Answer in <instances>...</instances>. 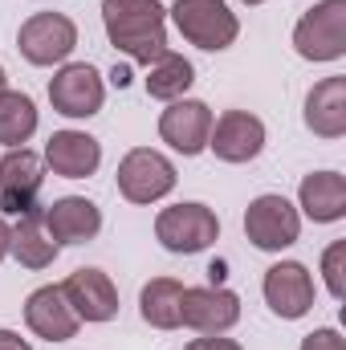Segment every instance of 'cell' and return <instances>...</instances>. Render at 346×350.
<instances>
[{"instance_id":"obj_1","label":"cell","mask_w":346,"mask_h":350,"mask_svg":"<svg viewBox=\"0 0 346 350\" xmlns=\"http://www.w3.org/2000/svg\"><path fill=\"white\" fill-rule=\"evenodd\" d=\"M106 41L135 66L159 62L168 45V8L159 0H102Z\"/></svg>"},{"instance_id":"obj_2","label":"cell","mask_w":346,"mask_h":350,"mask_svg":"<svg viewBox=\"0 0 346 350\" xmlns=\"http://www.w3.org/2000/svg\"><path fill=\"white\" fill-rule=\"evenodd\" d=\"M168 21L187 45L204 53H224L241 37V16L228 8V0H175Z\"/></svg>"},{"instance_id":"obj_3","label":"cell","mask_w":346,"mask_h":350,"mask_svg":"<svg viewBox=\"0 0 346 350\" xmlns=\"http://www.w3.org/2000/svg\"><path fill=\"white\" fill-rule=\"evenodd\" d=\"M155 241L175 257H196L220 241V216H216V208H208L200 200L168 204L155 216Z\"/></svg>"},{"instance_id":"obj_4","label":"cell","mask_w":346,"mask_h":350,"mask_svg":"<svg viewBox=\"0 0 346 350\" xmlns=\"http://www.w3.org/2000/svg\"><path fill=\"white\" fill-rule=\"evenodd\" d=\"M293 53L314 66L346 57V0H318L293 25Z\"/></svg>"},{"instance_id":"obj_5","label":"cell","mask_w":346,"mask_h":350,"mask_svg":"<svg viewBox=\"0 0 346 350\" xmlns=\"http://www.w3.org/2000/svg\"><path fill=\"white\" fill-rule=\"evenodd\" d=\"M114 183H118V196H122L127 204L151 208V204L168 200L175 191L179 172H175V163L163 151H155V147H131V151L118 159Z\"/></svg>"},{"instance_id":"obj_6","label":"cell","mask_w":346,"mask_h":350,"mask_svg":"<svg viewBox=\"0 0 346 350\" xmlns=\"http://www.w3.org/2000/svg\"><path fill=\"white\" fill-rule=\"evenodd\" d=\"M302 212L281 191H261L245 208V237L261 253H285L302 241Z\"/></svg>"},{"instance_id":"obj_7","label":"cell","mask_w":346,"mask_h":350,"mask_svg":"<svg viewBox=\"0 0 346 350\" xmlns=\"http://www.w3.org/2000/svg\"><path fill=\"white\" fill-rule=\"evenodd\" d=\"M16 49L37 70H57L78 49V25L66 12H33L16 29Z\"/></svg>"},{"instance_id":"obj_8","label":"cell","mask_w":346,"mask_h":350,"mask_svg":"<svg viewBox=\"0 0 346 350\" xmlns=\"http://www.w3.org/2000/svg\"><path fill=\"white\" fill-rule=\"evenodd\" d=\"M261 297L281 322H302L314 314L318 281L302 261H273L261 277Z\"/></svg>"},{"instance_id":"obj_9","label":"cell","mask_w":346,"mask_h":350,"mask_svg":"<svg viewBox=\"0 0 346 350\" xmlns=\"http://www.w3.org/2000/svg\"><path fill=\"white\" fill-rule=\"evenodd\" d=\"M49 106L62 118H74V122L94 118L106 106V78L90 62H66L49 78Z\"/></svg>"},{"instance_id":"obj_10","label":"cell","mask_w":346,"mask_h":350,"mask_svg":"<svg viewBox=\"0 0 346 350\" xmlns=\"http://www.w3.org/2000/svg\"><path fill=\"white\" fill-rule=\"evenodd\" d=\"M41 183H45V159L33 147H12L0 155V216L16 220L33 208H41Z\"/></svg>"},{"instance_id":"obj_11","label":"cell","mask_w":346,"mask_h":350,"mask_svg":"<svg viewBox=\"0 0 346 350\" xmlns=\"http://www.w3.org/2000/svg\"><path fill=\"white\" fill-rule=\"evenodd\" d=\"M241 322V293L228 285H183L179 326L196 334H228Z\"/></svg>"},{"instance_id":"obj_12","label":"cell","mask_w":346,"mask_h":350,"mask_svg":"<svg viewBox=\"0 0 346 350\" xmlns=\"http://www.w3.org/2000/svg\"><path fill=\"white\" fill-rule=\"evenodd\" d=\"M265 143H269V131H265V122H261L253 110H224V114L212 118L208 151L220 163H232V167L253 163V159H261Z\"/></svg>"},{"instance_id":"obj_13","label":"cell","mask_w":346,"mask_h":350,"mask_svg":"<svg viewBox=\"0 0 346 350\" xmlns=\"http://www.w3.org/2000/svg\"><path fill=\"white\" fill-rule=\"evenodd\" d=\"M212 106L200 98H175L159 114V139L172 147L175 155L196 159L208 151V135H212Z\"/></svg>"},{"instance_id":"obj_14","label":"cell","mask_w":346,"mask_h":350,"mask_svg":"<svg viewBox=\"0 0 346 350\" xmlns=\"http://www.w3.org/2000/svg\"><path fill=\"white\" fill-rule=\"evenodd\" d=\"M62 293L70 301V310L78 314V322L86 326H102V322H114L118 318V285L110 281L106 269H74L66 281H62Z\"/></svg>"},{"instance_id":"obj_15","label":"cell","mask_w":346,"mask_h":350,"mask_svg":"<svg viewBox=\"0 0 346 350\" xmlns=\"http://www.w3.org/2000/svg\"><path fill=\"white\" fill-rule=\"evenodd\" d=\"M41 159H45V172H53L57 179H90L102 167V143L90 131L66 126L49 135Z\"/></svg>"},{"instance_id":"obj_16","label":"cell","mask_w":346,"mask_h":350,"mask_svg":"<svg viewBox=\"0 0 346 350\" xmlns=\"http://www.w3.org/2000/svg\"><path fill=\"white\" fill-rule=\"evenodd\" d=\"M25 326H29L33 338H45V342H70L82 330V322L70 310L62 285H37L25 297Z\"/></svg>"},{"instance_id":"obj_17","label":"cell","mask_w":346,"mask_h":350,"mask_svg":"<svg viewBox=\"0 0 346 350\" xmlns=\"http://www.w3.org/2000/svg\"><path fill=\"white\" fill-rule=\"evenodd\" d=\"M45 232L57 249L90 245L102 232V208L86 196H57L53 204H45Z\"/></svg>"},{"instance_id":"obj_18","label":"cell","mask_w":346,"mask_h":350,"mask_svg":"<svg viewBox=\"0 0 346 350\" xmlns=\"http://www.w3.org/2000/svg\"><path fill=\"white\" fill-rule=\"evenodd\" d=\"M302 122L318 139H343L346 135V74H330L306 94Z\"/></svg>"},{"instance_id":"obj_19","label":"cell","mask_w":346,"mask_h":350,"mask_svg":"<svg viewBox=\"0 0 346 350\" xmlns=\"http://www.w3.org/2000/svg\"><path fill=\"white\" fill-rule=\"evenodd\" d=\"M297 212L314 224L346 220V175L343 172H310L297 183Z\"/></svg>"},{"instance_id":"obj_20","label":"cell","mask_w":346,"mask_h":350,"mask_svg":"<svg viewBox=\"0 0 346 350\" xmlns=\"http://www.w3.org/2000/svg\"><path fill=\"white\" fill-rule=\"evenodd\" d=\"M57 253H62V249H57L53 237L45 232V204L12 220V249H8V257L21 265V269L41 273V269H49V265L57 261Z\"/></svg>"},{"instance_id":"obj_21","label":"cell","mask_w":346,"mask_h":350,"mask_svg":"<svg viewBox=\"0 0 346 350\" xmlns=\"http://www.w3.org/2000/svg\"><path fill=\"white\" fill-rule=\"evenodd\" d=\"M196 86V66L183 57V53H175L168 49L159 62H151L147 66V78H143V90H147V98H155V102H175V98H187V90Z\"/></svg>"},{"instance_id":"obj_22","label":"cell","mask_w":346,"mask_h":350,"mask_svg":"<svg viewBox=\"0 0 346 350\" xmlns=\"http://www.w3.org/2000/svg\"><path fill=\"white\" fill-rule=\"evenodd\" d=\"M41 126V110L25 90H4L0 94V147H25Z\"/></svg>"},{"instance_id":"obj_23","label":"cell","mask_w":346,"mask_h":350,"mask_svg":"<svg viewBox=\"0 0 346 350\" xmlns=\"http://www.w3.org/2000/svg\"><path fill=\"white\" fill-rule=\"evenodd\" d=\"M179 301H183L179 277H151L139 293V314L151 330H179Z\"/></svg>"},{"instance_id":"obj_24","label":"cell","mask_w":346,"mask_h":350,"mask_svg":"<svg viewBox=\"0 0 346 350\" xmlns=\"http://www.w3.org/2000/svg\"><path fill=\"white\" fill-rule=\"evenodd\" d=\"M318 273H322V285L334 301L346 297V241H330L322 249V261H318Z\"/></svg>"},{"instance_id":"obj_25","label":"cell","mask_w":346,"mask_h":350,"mask_svg":"<svg viewBox=\"0 0 346 350\" xmlns=\"http://www.w3.org/2000/svg\"><path fill=\"white\" fill-rule=\"evenodd\" d=\"M297 350H346V342L334 326H318V330H310V334L302 338Z\"/></svg>"},{"instance_id":"obj_26","label":"cell","mask_w":346,"mask_h":350,"mask_svg":"<svg viewBox=\"0 0 346 350\" xmlns=\"http://www.w3.org/2000/svg\"><path fill=\"white\" fill-rule=\"evenodd\" d=\"M183 350H245L237 338H228V334H200V338H191Z\"/></svg>"},{"instance_id":"obj_27","label":"cell","mask_w":346,"mask_h":350,"mask_svg":"<svg viewBox=\"0 0 346 350\" xmlns=\"http://www.w3.org/2000/svg\"><path fill=\"white\" fill-rule=\"evenodd\" d=\"M0 350H33L29 338H21L16 330H8V326H0Z\"/></svg>"},{"instance_id":"obj_28","label":"cell","mask_w":346,"mask_h":350,"mask_svg":"<svg viewBox=\"0 0 346 350\" xmlns=\"http://www.w3.org/2000/svg\"><path fill=\"white\" fill-rule=\"evenodd\" d=\"M8 249H12V224L0 216V265L8 261Z\"/></svg>"},{"instance_id":"obj_29","label":"cell","mask_w":346,"mask_h":350,"mask_svg":"<svg viewBox=\"0 0 346 350\" xmlns=\"http://www.w3.org/2000/svg\"><path fill=\"white\" fill-rule=\"evenodd\" d=\"M110 86H118V90L131 86V66H114L110 70Z\"/></svg>"},{"instance_id":"obj_30","label":"cell","mask_w":346,"mask_h":350,"mask_svg":"<svg viewBox=\"0 0 346 350\" xmlns=\"http://www.w3.org/2000/svg\"><path fill=\"white\" fill-rule=\"evenodd\" d=\"M4 90H8V70L0 66V94H4Z\"/></svg>"},{"instance_id":"obj_31","label":"cell","mask_w":346,"mask_h":350,"mask_svg":"<svg viewBox=\"0 0 346 350\" xmlns=\"http://www.w3.org/2000/svg\"><path fill=\"white\" fill-rule=\"evenodd\" d=\"M241 4H249V8H257V4H265V0H241Z\"/></svg>"}]
</instances>
